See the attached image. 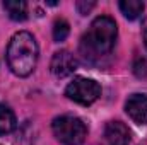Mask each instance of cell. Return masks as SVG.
Returning <instances> with one entry per match:
<instances>
[{"instance_id": "obj_1", "label": "cell", "mask_w": 147, "mask_h": 145, "mask_svg": "<svg viewBox=\"0 0 147 145\" xmlns=\"http://www.w3.org/2000/svg\"><path fill=\"white\" fill-rule=\"evenodd\" d=\"M116 36H118V28L111 17L108 15L96 17L91 22L89 29L80 38L79 50L82 58L89 63H99L105 56H108L113 51Z\"/></svg>"}, {"instance_id": "obj_2", "label": "cell", "mask_w": 147, "mask_h": 145, "mask_svg": "<svg viewBox=\"0 0 147 145\" xmlns=\"http://www.w3.org/2000/svg\"><path fill=\"white\" fill-rule=\"evenodd\" d=\"M38 43L28 31L16 33L7 46V65L17 77H28L38 63Z\"/></svg>"}, {"instance_id": "obj_3", "label": "cell", "mask_w": 147, "mask_h": 145, "mask_svg": "<svg viewBox=\"0 0 147 145\" xmlns=\"http://www.w3.org/2000/svg\"><path fill=\"white\" fill-rule=\"evenodd\" d=\"M51 130L55 138L63 145H82L87 137V126L86 123L70 114L57 116L51 123Z\"/></svg>"}, {"instance_id": "obj_4", "label": "cell", "mask_w": 147, "mask_h": 145, "mask_svg": "<svg viewBox=\"0 0 147 145\" xmlns=\"http://www.w3.org/2000/svg\"><path fill=\"white\" fill-rule=\"evenodd\" d=\"M65 96L82 106H89L94 101H98V97L101 96V85L94 80V79H87V77H75L72 82L67 85L65 89Z\"/></svg>"}, {"instance_id": "obj_5", "label": "cell", "mask_w": 147, "mask_h": 145, "mask_svg": "<svg viewBox=\"0 0 147 145\" xmlns=\"http://www.w3.org/2000/svg\"><path fill=\"white\" fill-rule=\"evenodd\" d=\"M79 67V62L77 58L74 56L70 51L67 50H60L53 55L51 58V63H50V70L55 77L58 79H63V77H69L72 75Z\"/></svg>"}, {"instance_id": "obj_6", "label": "cell", "mask_w": 147, "mask_h": 145, "mask_svg": "<svg viewBox=\"0 0 147 145\" xmlns=\"http://www.w3.org/2000/svg\"><path fill=\"white\" fill-rule=\"evenodd\" d=\"M125 111L137 125H147V94H132L127 103Z\"/></svg>"}, {"instance_id": "obj_7", "label": "cell", "mask_w": 147, "mask_h": 145, "mask_svg": "<svg viewBox=\"0 0 147 145\" xmlns=\"http://www.w3.org/2000/svg\"><path fill=\"white\" fill-rule=\"evenodd\" d=\"M105 138L110 145H128L130 130L121 121H110L105 126Z\"/></svg>"}, {"instance_id": "obj_8", "label": "cell", "mask_w": 147, "mask_h": 145, "mask_svg": "<svg viewBox=\"0 0 147 145\" xmlns=\"http://www.w3.org/2000/svg\"><path fill=\"white\" fill-rule=\"evenodd\" d=\"M17 119L14 111L7 104H0V135H9L16 130Z\"/></svg>"}, {"instance_id": "obj_9", "label": "cell", "mask_w": 147, "mask_h": 145, "mask_svg": "<svg viewBox=\"0 0 147 145\" xmlns=\"http://www.w3.org/2000/svg\"><path fill=\"white\" fill-rule=\"evenodd\" d=\"M3 9L12 21H24L28 17V3L22 0H5Z\"/></svg>"}, {"instance_id": "obj_10", "label": "cell", "mask_w": 147, "mask_h": 145, "mask_svg": "<svg viewBox=\"0 0 147 145\" xmlns=\"http://www.w3.org/2000/svg\"><path fill=\"white\" fill-rule=\"evenodd\" d=\"M118 5H120L121 14H123L127 19H130V21L139 19V17L142 15L144 9H146L144 2H139V0H121Z\"/></svg>"}, {"instance_id": "obj_11", "label": "cell", "mask_w": 147, "mask_h": 145, "mask_svg": "<svg viewBox=\"0 0 147 145\" xmlns=\"http://www.w3.org/2000/svg\"><path fill=\"white\" fill-rule=\"evenodd\" d=\"M69 33H70L69 22H67L65 19H57L55 24H53V39H55L57 43H62V41L67 39Z\"/></svg>"}, {"instance_id": "obj_12", "label": "cell", "mask_w": 147, "mask_h": 145, "mask_svg": "<svg viewBox=\"0 0 147 145\" xmlns=\"http://www.w3.org/2000/svg\"><path fill=\"white\" fill-rule=\"evenodd\" d=\"M134 73L139 79H147V60L144 58H137L134 63Z\"/></svg>"}, {"instance_id": "obj_13", "label": "cell", "mask_w": 147, "mask_h": 145, "mask_svg": "<svg viewBox=\"0 0 147 145\" xmlns=\"http://www.w3.org/2000/svg\"><path fill=\"white\" fill-rule=\"evenodd\" d=\"M94 5H96L94 2H77V10H79V14L86 15V14H89V10H91Z\"/></svg>"}, {"instance_id": "obj_14", "label": "cell", "mask_w": 147, "mask_h": 145, "mask_svg": "<svg viewBox=\"0 0 147 145\" xmlns=\"http://www.w3.org/2000/svg\"><path fill=\"white\" fill-rule=\"evenodd\" d=\"M142 36H144V44L147 48V19L144 21V26H142Z\"/></svg>"}]
</instances>
